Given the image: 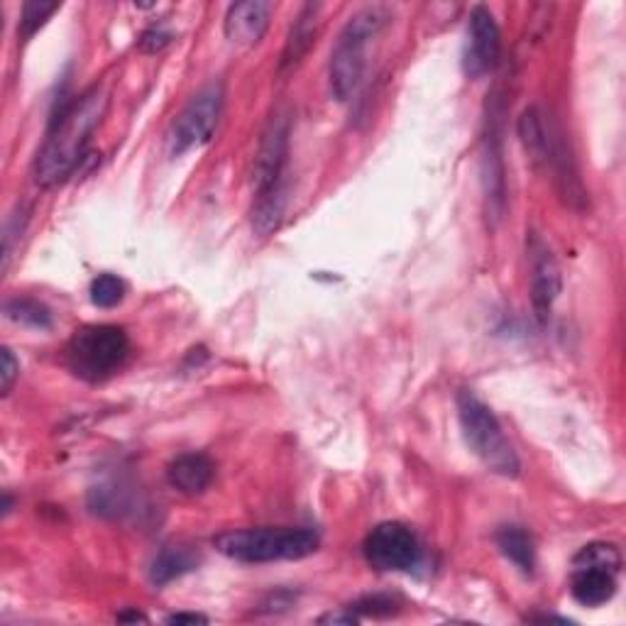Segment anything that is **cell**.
Returning <instances> with one entry per match:
<instances>
[{
    "label": "cell",
    "mask_w": 626,
    "mask_h": 626,
    "mask_svg": "<svg viewBox=\"0 0 626 626\" xmlns=\"http://www.w3.org/2000/svg\"><path fill=\"white\" fill-rule=\"evenodd\" d=\"M108 110V93L93 86L86 93L64 101L52 118L47 140L34 159V181L42 189H54L69 181L86 159V147Z\"/></svg>",
    "instance_id": "1"
},
{
    "label": "cell",
    "mask_w": 626,
    "mask_h": 626,
    "mask_svg": "<svg viewBox=\"0 0 626 626\" xmlns=\"http://www.w3.org/2000/svg\"><path fill=\"white\" fill-rule=\"evenodd\" d=\"M291 138V110L279 106L267 120L260 150L255 159V206L252 228L257 236H272L285 218L287 162Z\"/></svg>",
    "instance_id": "2"
},
{
    "label": "cell",
    "mask_w": 626,
    "mask_h": 626,
    "mask_svg": "<svg viewBox=\"0 0 626 626\" xmlns=\"http://www.w3.org/2000/svg\"><path fill=\"white\" fill-rule=\"evenodd\" d=\"M218 554L238 563H277V560H301L314 556L321 538L314 529L304 526H262V529H236L223 531L213 538Z\"/></svg>",
    "instance_id": "3"
},
{
    "label": "cell",
    "mask_w": 626,
    "mask_h": 626,
    "mask_svg": "<svg viewBox=\"0 0 626 626\" xmlns=\"http://www.w3.org/2000/svg\"><path fill=\"white\" fill-rule=\"evenodd\" d=\"M387 22L389 12L382 6H370L355 12L346 28H342L328 64L330 93L336 96V101L346 103L360 86L367 61V44L385 30Z\"/></svg>",
    "instance_id": "4"
},
{
    "label": "cell",
    "mask_w": 626,
    "mask_h": 626,
    "mask_svg": "<svg viewBox=\"0 0 626 626\" xmlns=\"http://www.w3.org/2000/svg\"><path fill=\"white\" fill-rule=\"evenodd\" d=\"M456 404L465 444L470 446L475 456L501 477H519L521 460L505 431H501V424L497 421L493 409L468 389L458 391Z\"/></svg>",
    "instance_id": "5"
},
{
    "label": "cell",
    "mask_w": 626,
    "mask_h": 626,
    "mask_svg": "<svg viewBox=\"0 0 626 626\" xmlns=\"http://www.w3.org/2000/svg\"><path fill=\"white\" fill-rule=\"evenodd\" d=\"M130 355V338L126 328L110 324H93L73 330L67 342L69 370L86 382H103L113 377Z\"/></svg>",
    "instance_id": "6"
},
{
    "label": "cell",
    "mask_w": 626,
    "mask_h": 626,
    "mask_svg": "<svg viewBox=\"0 0 626 626\" xmlns=\"http://www.w3.org/2000/svg\"><path fill=\"white\" fill-rule=\"evenodd\" d=\"M226 89L220 81L206 83L203 89L191 96V101L183 106L177 120L171 122L167 147L171 157H181L191 150H199L206 142H211L218 128L220 113H223Z\"/></svg>",
    "instance_id": "7"
},
{
    "label": "cell",
    "mask_w": 626,
    "mask_h": 626,
    "mask_svg": "<svg viewBox=\"0 0 626 626\" xmlns=\"http://www.w3.org/2000/svg\"><path fill=\"white\" fill-rule=\"evenodd\" d=\"M362 554L367 563L377 570L404 573L419 566L421 546L409 526L399 521H385L367 534Z\"/></svg>",
    "instance_id": "8"
},
{
    "label": "cell",
    "mask_w": 626,
    "mask_h": 626,
    "mask_svg": "<svg viewBox=\"0 0 626 626\" xmlns=\"http://www.w3.org/2000/svg\"><path fill=\"white\" fill-rule=\"evenodd\" d=\"M485 118V140H483V183L487 213L493 220H499L507 203V179H505V157H501V101L493 93V101L487 103Z\"/></svg>",
    "instance_id": "9"
},
{
    "label": "cell",
    "mask_w": 626,
    "mask_h": 626,
    "mask_svg": "<svg viewBox=\"0 0 626 626\" xmlns=\"http://www.w3.org/2000/svg\"><path fill=\"white\" fill-rule=\"evenodd\" d=\"M501 61V32L493 16V10L485 6H475L468 22V47H465L463 69L468 79H480L485 73H493Z\"/></svg>",
    "instance_id": "10"
},
{
    "label": "cell",
    "mask_w": 626,
    "mask_h": 626,
    "mask_svg": "<svg viewBox=\"0 0 626 626\" xmlns=\"http://www.w3.org/2000/svg\"><path fill=\"white\" fill-rule=\"evenodd\" d=\"M526 250H529V269H531V304L534 314L538 318V324L546 326L550 311H554V304L560 297L563 289V277L560 267L550 245L531 232L529 240H526Z\"/></svg>",
    "instance_id": "11"
},
{
    "label": "cell",
    "mask_w": 626,
    "mask_h": 626,
    "mask_svg": "<svg viewBox=\"0 0 626 626\" xmlns=\"http://www.w3.org/2000/svg\"><path fill=\"white\" fill-rule=\"evenodd\" d=\"M272 3L265 0H242V3L230 6L226 12V40L232 47L250 49L262 42V37L269 28V16H272Z\"/></svg>",
    "instance_id": "12"
},
{
    "label": "cell",
    "mask_w": 626,
    "mask_h": 626,
    "mask_svg": "<svg viewBox=\"0 0 626 626\" xmlns=\"http://www.w3.org/2000/svg\"><path fill=\"white\" fill-rule=\"evenodd\" d=\"M216 477V465L213 460L203 456V453H183V456L175 458L167 468V480L169 485L179 489L181 495H203L211 487Z\"/></svg>",
    "instance_id": "13"
},
{
    "label": "cell",
    "mask_w": 626,
    "mask_h": 626,
    "mask_svg": "<svg viewBox=\"0 0 626 626\" xmlns=\"http://www.w3.org/2000/svg\"><path fill=\"white\" fill-rule=\"evenodd\" d=\"M570 593L583 607H603L617 595V573L603 566H573Z\"/></svg>",
    "instance_id": "14"
},
{
    "label": "cell",
    "mask_w": 626,
    "mask_h": 626,
    "mask_svg": "<svg viewBox=\"0 0 626 626\" xmlns=\"http://www.w3.org/2000/svg\"><path fill=\"white\" fill-rule=\"evenodd\" d=\"M318 12H321V6L318 3H306L297 20H294L287 44H285V54H281V69H291L304 61V57L311 52V47L316 44V34H318Z\"/></svg>",
    "instance_id": "15"
},
{
    "label": "cell",
    "mask_w": 626,
    "mask_h": 626,
    "mask_svg": "<svg viewBox=\"0 0 626 626\" xmlns=\"http://www.w3.org/2000/svg\"><path fill=\"white\" fill-rule=\"evenodd\" d=\"M199 563L201 556L196 554L191 546H181V544L162 546V550H159L152 560L150 580L155 585H169L171 580H179L187 573L199 568Z\"/></svg>",
    "instance_id": "16"
},
{
    "label": "cell",
    "mask_w": 626,
    "mask_h": 626,
    "mask_svg": "<svg viewBox=\"0 0 626 626\" xmlns=\"http://www.w3.org/2000/svg\"><path fill=\"white\" fill-rule=\"evenodd\" d=\"M550 135H554V130L548 128L541 108H536V106L526 108L519 118V138H521L526 155L531 157L534 165H548Z\"/></svg>",
    "instance_id": "17"
},
{
    "label": "cell",
    "mask_w": 626,
    "mask_h": 626,
    "mask_svg": "<svg viewBox=\"0 0 626 626\" xmlns=\"http://www.w3.org/2000/svg\"><path fill=\"white\" fill-rule=\"evenodd\" d=\"M497 546L501 556L511 560L524 575H531L536 568V548L529 531L521 526H501L497 531Z\"/></svg>",
    "instance_id": "18"
},
{
    "label": "cell",
    "mask_w": 626,
    "mask_h": 626,
    "mask_svg": "<svg viewBox=\"0 0 626 626\" xmlns=\"http://www.w3.org/2000/svg\"><path fill=\"white\" fill-rule=\"evenodd\" d=\"M6 316L12 324L34 328V330H49L52 328V311L47 309L42 301L30 297H16L6 304Z\"/></svg>",
    "instance_id": "19"
},
{
    "label": "cell",
    "mask_w": 626,
    "mask_h": 626,
    "mask_svg": "<svg viewBox=\"0 0 626 626\" xmlns=\"http://www.w3.org/2000/svg\"><path fill=\"white\" fill-rule=\"evenodd\" d=\"M573 566H603L619 573L622 568V554L615 544H587L580 548V554L573 558Z\"/></svg>",
    "instance_id": "20"
},
{
    "label": "cell",
    "mask_w": 626,
    "mask_h": 626,
    "mask_svg": "<svg viewBox=\"0 0 626 626\" xmlns=\"http://www.w3.org/2000/svg\"><path fill=\"white\" fill-rule=\"evenodd\" d=\"M126 299V281L118 275H98L91 281V301L98 309H116Z\"/></svg>",
    "instance_id": "21"
},
{
    "label": "cell",
    "mask_w": 626,
    "mask_h": 626,
    "mask_svg": "<svg viewBox=\"0 0 626 626\" xmlns=\"http://www.w3.org/2000/svg\"><path fill=\"white\" fill-rule=\"evenodd\" d=\"M59 3H42V0H30V3L22 6L20 12V24H18V34L22 40H30V37L42 28V24L54 16L59 10Z\"/></svg>",
    "instance_id": "22"
},
{
    "label": "cell",
    "mask_w": 626,
    "mask_h": 626,
    "mask_svg": "<svg viewBox=\"0 0 626 626\" xmlns=\"http://www.w3.org/2000/svg\"><path fill=\"white\" fill-rule=\"evenodd\" d=\"M355 612H360V615H370V617H387L395 612V599L387 597V595H370V597H362L360 603L352 605Z\"/></svg>",
    "instance_id": "23"
},
{
    "label": "cell",
    "mask_w": 626,
    "mask_h": 626,
    "mask_svg": "<svg viewBox=\"0 0 626 626\" xmlns=\"http://www.w3.org/2000/svg\"><path fill=\"white\" fill-rule=\"evenodd\" d=\"M171 40H175V37H171V32H167L162 28H150L147 32H142L138 44H140V49H142L145 54H157V52H162L165 47H169Z\"/></svg>",
    "instance_id": "24"
},
{
    "label": "cell",
    "mask_w": 626,
    "mask_h": 626,
    "mask_svg": "<svg viewBox=\"0 0 626 626\" xmlns=\"http://www.w3.org/2000/svg\"><path fill=\"white\" fill-rule=\"evenodd\" d=\"M18 375H20V365L16 360V355H12L10 348H3V370H0V389H3V395H10Z\"/></svg>",
    "instance_id": "25"
},
{
    "label": "cell",
    "mask_w": 626,
    "mask_h": 626,
    "mask_svg": "<svg viewBox=\"0 0 626 626\" xmlns=\"http://www.w3.org/2000/svg\"><path fill=\"white\" fill-rule=\"evenodd\" d=\"M169 624H206L208 619L203 615H193V612H179L167 619Z\"/></svg>",
    "instance_id": "26"
},
{
    "label": "cell",
    "mask_w": 626,
    "mask_h": 626,
    "mask_svg": "<svg viewBox=\"0 0 626 626\" xmlns=\"http://www.w3.org/2000/svg\"><path fill=\"white\" fill-rule=\"evenodd\" d=\"M326 622H330V624H358L360 619L355 615H328V617H321V624H326Z\"/></svg>",
    "instance_id": "27"
},
{
    "label": "cell",
    "mask_w": 626,
    "mask_h": 626,
    "mask_svg": "<svg viewBox=\"0 0 626 626\" xmlns=\"http://www.w3.org/2000/svg\"><path fill=\"white\" fill-rule=\"evenodd\" d=\"M118 619H120V622H147V619L140 615V612H130V615H120Z\"/></svg>",
    "instance_id": "28"
},
{
    "label": "cell",
    "mask_w": 626,
    "mask_h": 626,
    "mask_svg": "<svg viewBox=\"0 0 626 626\" xmlns=\"http://www.w3.org/2000/svg\"><path fill=\"white\" fill-rule=\"evenodd\" d=\"M12 511V499H10V495H6V505H3V514L8 517V514Z\"/></svg>",
    "instance_id": "29"
}]
</instances>
